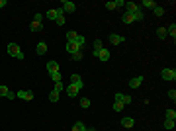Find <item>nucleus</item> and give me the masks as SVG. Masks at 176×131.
Instances as JSON below:
<instances>
[{
	"mask_svg": "<svg viewBox=\"0 0 176 131\" xmlns=\"http://www.w3.org/2000/svg\"><path fill=\"white\" fill-rule=\"evenodd\" d=\"M8 55L10 57H16V59H24V53H22V49L18 43H8Z\"/></svg>",
	"mask_w": 176,
	"mask_h": 131,
	"instance_id": "1",
	"label": "nucleus"
},
{
	"mask_svg": "<svg viewBox=\"0 0 176 131\" xmlns=\"http://www.w3.org/2000/svg\"><path fill=\"white\" fill-rule=\"evenodd\" d=\"M160 76H163L164 80L174 82V80H176V70H174V69H163V70H160Z\"/></svg>",
	"mask_w": 176,
	"mask_h": 131,
	"instance_id": "2",
	"label": "nucleus"
},
{
	"mask_svg": "<svg viewBox=\"0 0 176 131\" xmlns=\"http://www.w3.org/2000/svg\"><path fill=\"white\" fill-rule=\"evenodd\" d=\"M16 98L29 102V100H33V92H29V90H18V92H16Z\"/></svg>",
	"mask_w": 176,
	"mask_h": 131,
	"instance_id": "3",
	"label": "nucleus"
},
{
	"mask_svg": "<svg viewBox=\"0 0 176 131\" xmlns=\"http://www.w3.org/2000/svg\"><path fill=\"white\" fill-rule=\"evenodd\" d=\"M110 43L112 45H121V43H125V37H121L120 33H110Z\"/></svg>",
	"mask_w": 176,
	"mask_h": 131,
	"instance_id": "4",
	"label": "nucleus"
},
{
	"mask_svg": "<svg viewBox=\"0 0 176 131\" xmlns=\"http://www.w3.org/2000/svg\"><path fill=\"white\" fill-rule=\"evenodd\" d=\"M63 12H69V14H75L76 12V4H72V2H69V0H63Z\"/></svg>",
	"mask_w": 176,
	"mask_h": 131,
	"instance_id": "5",
	"label": "nucleus"
},
{
	"mask_svg": "<svg viewBox=\"0 0 176 131\" xmlns=\"http://www.w3.org/2000/svg\"><path fill=\"white\" fill-rule=\"evenodd\" d=\"M115 100H117V102H121L123 106H127V104H131V100H133V98H131V96H127V94L117 92V94H115Z\"/></svg>",
	"mask_w": 176,
	"mask_h": 131,
	"instance_id": "6",
	"label": "nucleus"
},
{
	"mask_svg": "<svg viewBox=\"0 0 176 131\" xmlns=\"http://www.w3.org/2000/svg\"><path fill=\"white\" fill-rule=\"evenodd\" d=\"M78 86H75V84H69L67 88H65V92H67V96H71V98H76L78 96Z\"/></svg>",
	"mask_w": 176,
	"mask_h": 131,
	"instance_id": "7",
	"label": "nucleus"
},
{
	"mask_svg": "<svg viewBox=\"0 0 176 131\" xmlns=\"http://www.w3.org/2000/svg\"><path fill=\"white\" fill-rule=\"evenodd\" d=\"M94 57H98V59L102 61V63H106V61H110V49H102V51H98V53L96 55H94Z\"/></svg>",
	"mask_w": 176,
	"mask_h": 131,
	"instance_id": "8",
	"label": "nucleus"
},
{
	"mask_svg": "<svg viewBox=\"0 0 176 131\" xmlns=\"http://www.w3.org/2000/svg\"><path fill=\"white\" fill-rule=\"evenodd\" d=\"M139 10H141V6L135 4V2H127V4H125V14H135V12H139Z\"/></svg>",
	"mask_w": 176,
	"mask_h": 131,
	"instance_id": "9",
	"label": "nucleus"
},
{
	"mask_svg": "<svg viewBox=\"0 0 176 131\" xmlns=\"http://www.w3.org/2000/svg\"><path fill=\"white\" fill-rule=\"evenodd\" d=\"M121 125H123V127H125V129H131V127H133V125H135V119H133V118H131V115H125V118H123V119H121Z\"/></svg>",
	"mask_w": 176,
	"mask_h": 131,
	"instance_id": "10",
	"label": "nucleus"
},
{
	"mask_svg": "<svg viewBox=\"0 0 176 131\" xmlns=\"http://www.w3.org/2000/svg\"><path fill=\"white\" fill-rule=\"evenodd\" d=\"M35 53H37V55H45L47 53V43L45 41H39L37 47H35Z\"/></svg>",
	"mask_w": 176,
	"mask_h": 131,
	"instance_id": "11",
	"label": "nucleus"
},
{
	"mask_svg": "<svg viewBox=\"0 0 176 131\" xmlns=\"http://www.w3.org/2000/svg\"><path fill=\"white\" fill-rule=\"evenodd\" d=\"M47 72H49V75L59 72V63H57V61H49V63H47Z\"/></svg>",
	"mask_w": 176,
	"mask_h": 131,
	"instance_id": "12",
	"label": "nucleus"
},
{
	"mask_svg": "<svg viewBox=\"0 0 176 131\" xmlns=\"http://www.w3.org/2000/svg\"><path fill=\"white\" fill-rule=\"evenodd\" d=\"M141 84H143V76H133V78L129 80V86H131V88H139Z\"/></svg>",
	"mask_w": 176,
	"mask_h": 131,
	"instance_id": "13",
	"label": "nucleus"
},
{
	"mask_svg": "<svg viewBox=\"0 0 176 131\" xmlns=\"http://www.w3.org/2000/svg\"><path fill=\"white\" fill-rule=\"evenodd\" d=\"M71 84H75V86H78V88H82V86H84V82H82V78H80V75H72V76H71Z\"/></svg>",
	"mask_w": 176,
	"mask_h": 131,
	"instance_id": "14",
	"label": "nucleus"
},
{
	"mask_svg": "<svg viewBox=\"0 0 176 131\" xmlns=\"http://www.w3.org/2000/svg\"><path fill=\"white\" fill-rule=\"evenodd\" d=\"M67 51H69V53H72V55H75V53H78V51H80V47L76 45L75 41H67Z\"/></svg>",
	"mask_w": 176,
	"mask_h": 131,
	"instance_id": "15",
	"label": "nucleus"
},
{
	"mask_svg": "<svg viewBox=\"0 0 176 131\" xmlns=\"http://www.w3.org/2000/svg\"><path fill=\"white\" fill-rule=\"evenodd\" d=\"M104 49V43H102V39H96L94 41V45H92V51H94V55L98 53V51H102Z\"/></svg>",
	"mask_w": 176,
	"mask_h": 131,
	"instance_id": "16",
	"label": "nucleus"
},
{
	"mask_svg": "<svg viewBox=\"0 0 176 131\" xmlns=\"http://www.w3.org/2000/svg\"><path fill=\"white\" fill-rule=\"evenodd\" d=\"M166 35H170L172 39L176 37V24H170V26L166 27Z\"/></svg>",
	"mask_w": 176,
	"mask_h": 131,
	"instance_id": "17",
	"label": "nucleus"
},
{
	"mask_svg": "<svg viewBox=\"0 0 176 131\" xmlns=\"http://www.w3.org/2000/svg\"><path fill=\"white\" fill-rule=\"evenodd\" d=\"M78 35H80V33H76L75 30H71V32L67 33V41H76V39H78Z\"/></svg>",
	"mask_w": 176,
	"mask_h": 131,
	"instance_id": "18",
	"label": "nucleus"
},
{
	"mask_svg": "<svg viewBox=\"0 0 176 131\" xmlns=\"http://www.w3.org/2000/svg\"><path fill=\"white\" fill-rule=\"evenodd\" d=\"M153 14H155L157 18H160V16H164V8H163V6H155V8H153Z\"/></svg>",
	"mask_w": 176,
	"mask_h": 131,
	"instance_id": "19",
	"label": "nucleus"
},
{
	"mask_svg": "<svg viewBox=\"0 0 176 131\" xmlns=\"http://www.w3.org/2000/svg\"><path fill=\"white\" fill-rule=\"evenodd\" d=\"M49 76H51V80H53V82H61V80H63L61 70H59V72H53V75H49Z\"/></svg>",
	"mask_w": 176,
	"mask_h": 131,
	"instance_id": "20",
	"label": "nucleus"
},
{
	"mask_svg": "<svg viewBox=\"0 0 176 131\" xmlns=\"http://www.w3.org/2000/svg\"><path fill=\"white\" fill-rule=\"evenodd\" d=\"M72 131H86V125L82 121H76L75 125H72Z\"/></svg>",
	"mask_w": 176,
	"mask_h": 131,
	"instance_id": "21",
	"label": "nucleus"
},
{
	"mask_svg": "<svg viewBox=\"0 0 176 131\" xmlns=\"http://www.w3.org/2000/svg\"><path fill=\"white\" fill-rule=\"evenodd\" d=\"M121 20H123V24H125V26L133 24V16H131V14H123V16H121Z\"/></svg>",
	"mask_w": 176,
	"mask_h": 131,
	"instance_id": "22",
	"label": "nucleus"
},
{
	"mask_svg": "<svg viewBox=\"0 0 176 131\" xmlns=\"http://www.w3.org/2000/svg\"><path fill=\"white\" fill-rule=\"evenodd\" d=\"M80 108H82V110H88V108H90V98H80Z\"/></svg>",
	"mask_w": 176,
	"mask_h": 131,
	"instance_id": "23",
	"label": "nucleus"
},
{
	"mask_svg": "<svg viewBox=\"0 0 176 131\" xmlns=\"http://www.w3.org/2000/svg\"><path fill=\"white\" fill-rule=\"evenodd\" d=\"M141 6H145V8H149V10H153L157 6V2H153V0H143L141 2Z\"/></svg>",
	"mask_w": 176,
	"mask_h": 131,
	"instance_id": "24",
	"label": "nucleus"
},
{
	"mask_svg": "<svg viewBox=\"0 0 176 131\" xmlns=\"http://www.w3.org/2000/svg\"><path fill=\"white\" fill-rule=\"evenodd\" d=\"M59 96H61V94L55 92V90H51V92H49V100L53 102V104H55V102H59Z\"/></svg>",
	"mask_w": 176,
	"mask_h": 131,
	"instance_id": "25",
	"label": "nucleus"
},
{
	"mask_svg": "<svg viewBox=\"0 0 176 131\" xmlns=\"http://www.w3.org/2000/svg\"><path fill=\"white\" fill-rule=\"evenodd\" d=\"M157 35H159V39H166V27H159Z\"/></svg>",
	"mask_w": 176,
	"mask_h": 131,
	"instance_id": "26",
	"label": "nucleus"
},
{
	"mask_svg": "<svg viewBox=\"0 0 176 131\" xmlns=\"http://www.w3.org/2000/svg\"><path fill=\"white\" fill-rule=\"evenodd\" d=\"M8 88H6V86L4 84H0V100H2V98H6V96H8Z\"/></svg>",
	"mask_w": 176,
	"mask_h": 131,
	"instance_id": "27",
	"label": "nucleus"
},
{
	"mask_svg": "<svg viewBox=\"0 0 176 131\" xmlns=\"http://www.w3.org/2000/svg\"><path fill=\"white\" fill-rule=\"evenodd\" d=\"M131 16H133V22H143V12L141 10H139V12H135V14H131Z\"/></svg>",
	"mask_w": 176,
	"mask_h": 131,
	"instance_id": "28",
	"label": "nucleus"
},
{
	"mask_svg": "<svg viewBox=\"0 0 176 131\" xmlns=\"http://www.w3.org/2000/svg\"><path fill=\"white\" fill-rule=\"evenodd\" d=\"M174 127H176L174 119H164V129H174Z\"/></svg>",
	"mask_w": 176,
	"mask_h": 131,
	"instance_id": "29",
	"label": "nucleus"
},
{
	"mask_svg": "<svg viewBox=\"0 0 176 131\" xmlns=\"http://www.w3.org/2000/svg\"><path fill=\"white\" fill-rule=\"evenodd\" d=\"M41 24H39V22H32V32H41Z\"/></svg>",
	"mask_w": 176,
	"mask_h": 131,
	"instance_id": "30",
	"label": "nucleus"
},
{
	"mask_svg": "<svg viewBox=\"0 0 176 131\" xmlns=\"http://www.w3.org/2000/svg\"><path fill=\"white\" fill-rule=\"evenodd\" d=\"M164 115H166V119H176V112L174 110H166Z\"/></svg>",
	"mask_w": 176,
	"mask_h": 131,
	"instance_id": "31",
	"label": "nucleus"
},
{
	"mask_svg": "<svg viewBox=\"0 0 176 131\" xmlns=\"http://www.w3.org/2000/svg\"><path fill=\"white\" fill-rule=\"evenodd\" d=\"M121 110H123V104L115 100V102H114V112H121Z\"/></svg>",
	"mask_w": 176,
	"mask_h": 131,
	"instance_id": "32",
	"label": "nucleus"
},
{
	"mask_svg": "<svg viewBox=\"0 0 176 131\" xmlns=\"http://www.w3.org/2000/svg\"><path fill=\"white\" fill-rule=\"evenodd\" d=\"M53 90L61 94V92H63V80H61V82H55V86H53Z\"/></svg>",
	"mask_w": 176,
	"mask_h": 131,
	"instance_id": "33",
	"label": "nucleus"
},
{
	"mask_svg": "<svg viewBox=\"0 0 176 131\" xmlns=\"http://www.w3.org/2000/svg\"><path fill=\"white\" fill-rule=\"evenodd\" d=\"M55 24H57V26H63V24H65V16H59V18L55 20Z\"/></svg>",
	"mask_w": 176,
	"mask_h": 131,
	"instance_id": "34",
	"label": "nucleus"
},
{
	"mask_svg": "<svg viewBox=\"0 0 176 131\" xmlns=\"http://www.w3.org/2000/svg\"><path fill=\"white\" fill-rule=\"evenodd\" d=\"M168 98H170V100H176V90H174V88L168 90Z\"/></svg>",
	"mask_w": 176,
	"mask_h": 131,
	"instance_id": "35",
	"label": "nucleus"
},
{
	"mask_svg": "<svg viewBox=\"0 0 176 131\" xmlns=\"http://www.w3.org/2000/svg\"><path fill=\"white\" fill-rule=\"evenodd\" d=\"M80 59H82V53H80V51H78V53H75V55H72V61H80Z\"/></svg>",
	"mask_w": 176,
	"mask_h": 131,
	"instance_id": "36",
	"label": "nucleus"
},
{
	"mask_svg": "<svg viewBox=\"0 0 176 131\" xmlns=\"http://www.w3.org/2000/svg\"><path fill=\"white\" fill-rule=\"evenodd\" d=\"M106 8L108 10H115V2H106Z\"/></svg>",
	"mask_w": 176,
	"mask_h": 131,
	"instance_id": "37",
	"label": "nucleus"
},
{
	"mask_svg": "<svg viewBox=\"0 0 176 131\" xmlns=\"http://www.w3.org/2000/svg\"><path fill=\"white\" fill-rule=\"evenodd\" d=\"M41 20H43L41 14H35V16H33V22H39V24H41Z\"/></svg>",
	"mask_w": 176,
	"mask_h": 131,
	"instance_id": "38",
	"label": "nucleus"
},
{
	"mask_svg": "<svg viewBox=\"0 0 176 131\" xmlns=\"http://www.w3.org/2000/svg\"><path fill=\"white\" fill-rule=\"evenodd\" d=\"M120 6H125V2L123 0H115V8H120Z\"/></svg>",
	"mask_w": 176,
	"mask_h": 131,
	"instance_id": "39",
	"label": "nucleus"
},
{
	"mask_svg": "<svg viewBox=\"0 0 176 131\" xmlns=\"http://www.w3.org/2000/svg\"><path fill=\"white\" fill-rule=\"evenodd\" d=\"M6 98H10V100H16V94H14V92H8V96H6Z\"/></svg>",
	"mask_w": 176,
	"mask_h": 131,
	"instance_id": "40",
	"label": "nucleus"
},
{
	"mask_svg": "<svg viewBox=\"0 0 176 131\" xmlns=\"http://www.w3.org/2000/svg\"><path fill=\"white\" fill-rule=\"evenodd\" d=\"M6 4H8V2H6V0H0V8H4Z\"/></svg>",
	"mask_w": 176,
	"mask_h": 131,
	"instance_id": "41",
	"label": "nucleus"
},
{
	"mask_svg": "<svg viewBox=\"0 0 176 131\" xmlns=\"http://www.w3.org/2000/svg\"><path fill=\"white\" fill-rule=\"evenodd\" d=\"M86 131H96V129H94V127H86Z\"/></svg>",
	"mask_w": 176,
	"mask_h": 131,
	"instance_id": "42",
	"label": "nucleus"
}]
</instances>
